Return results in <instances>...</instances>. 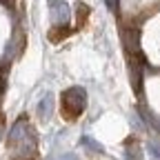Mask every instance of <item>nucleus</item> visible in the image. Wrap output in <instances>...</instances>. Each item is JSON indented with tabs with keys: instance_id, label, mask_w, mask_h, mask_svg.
Wrapping results in <instances>:
<instances>
[{
	"instance_id": "nucleus-1",
	"label": "nucleus",
	"mask_w": 160,
	"mask_h": 160,
	"mask_svg": "<svg viewBox=\"0 0 160 160\" xmlns=\"http://www.w3.org/2000/svg\"><path fill=\"white\" fill-rule=\"evenodd\" d=\"M7 147H9L11 160H31V158H36L38 136H36L33 127L27 122L25 116L13 122V127L9 131V138H7Z\"/></svg>"
},
{
	"instance_id": "nucleus-2",
	"label": "nucleus",
	"mask_w": 160,
	"mask_h": 160,
	"mask_svg": "<svg viewBox=\"0 0 160 160\" xmlns=\"http://www.w3.org/2000/svg\"><path fill=\"white\" fill-rule=\"evenodd\" d=\"M87 107V91L82 87H69L60 96V111L65 120H78Z\"/></svg>"
},
{
	"instance_id": "nucleus-3",
	"label": "nucleus",
	"mask_w": 160,
	"mask_h": 160,
	"mask_svg": "<svg viewBox=\"0 0 160 160\" xmlns=\"http://www.w3.org/2000/svg\"><path fill=\"white\" fill-rule=\"evenodd\" d=\"M49 9L53 13V22L56 25H67V20H69V5L65 2V0H58V2L51 5Z\"/></svg>"
},
{
	"instance_id": "nucleus-4",
	"label": "nucleus",
	"mask_w": 160,
	"mask_h": 160,
	"mask_svg": "<svg viewBox=\"0 0 160 160\" xmlns=\"http://www.w3.org/2000/svg\"><path fill=\"white\" fill-rule=\"evenodd\" d=\"M125 47H127L129 53H136L138 51V31H133V29H127L125 31Z\"/></svg>"
},
{
	"instance_id": "nucleus-5",
	"label": "nucleus",
	"mask_w": 160,
	"mask_h": 160,
	"mask_svg": "<svg viewBox=\"0 0 160 160\" xmlns=\"http://www.w3.org/2000/svg\"><path fill=\"white\" fill-rule=\"evenodd\" d=\"M80 145H82L85 149H89V151H93V153H102V151H105L102 145H98L91 136H82V138H80Z\"/></svg>"
},
{
	"instance_id": "nucleus-6",
	"label": "nucleus",
	"mask_w": 160,
	"mask_h": 160,
	"mask_svg": "<svg viewBox=\"0 0 160 160\" xmlns=\"http://www.w3.org/2000/svg\"><path fill=\"white\" fill-rule=\"evenodd\" d=\"M38 116L42 118V120H47V118L51 116V96H45L42 100H40V105H38Z\"/></svg>"
},
{
	"instance_id": "nucleus-7",
	"label": "nucleus",
	"mask_w": 160,
	"mask_h": 160,
	"mask_svg": "<svg viewBox=\"0 0 160 160\" xmlns=\"http://www.w3.org/2000/svg\"><path fill=\"white\" fill-rule=\"evenodd\" d=\"M67 33H69V27H67V25H56V27L51 29L49 38L53 40V42H58V40H62V38H65Z\"/></svg>"
},
{
	"instance_id": "nucleus-8",
	"label": "nucleus",
	"mask_w": 160,
	"mask_h": 160,
	"mask_svg": "<svg viewBox=\"0 0 160 160\" xmlns=\"http://www.w3.org/2000/svg\"><path fill=\"white\" fill-rule=\"evenodd\" d=\"M147 151H149L151 160H160V142H149L147 145Z\"/></svg>"
},
{
	"instance_id": "nucleus-9",
	"label": "nucleus",
	"mask_w": 160,
	"mask_h": 160,
	"mask_svg": "<svg viewBox=\"0 0 160 160\" xmlns=\"http://www.w3.org/2000/svg\"><path fill=\"white\" fill-rule=\"evenodd\" d=\"M127 160H140V147L129 145L127 147Z\"/></svg>"
},
{
	"instance_id": "nucleus-10",
	"label": "nucleus",
	"mask_w": 160,
	"mask_h": 160,
	"mask_svg": "<svg viewBox=\"0 0 160 160\" xmlns=\"http://www.w3.org/2000/svg\"><path fill=\"white\" fill-rule=\"evenodd\" d=\"M105 5H107L109 11H113V13L118 11V0H105Z\"/></svg>"
},
{
	"instance_id": "nucleus-11",
	"label": "nucleus",
	"mask_w": 160,
	"mask_h": 160,
	"mask_svg": "<svg viewBox=\"0 0 160 160\" xmlns=\"http://www.w3.org/2000/svg\"><path fill=\"white\" fill-rule=\"evenodd\" d=\"M56 160H78L73 153H65V156H60V158H56Z\"/></svg>"
},
{
	"instance_id": "nucleus-12",
	"label": "nucleus",
	"mask_w": 160,
	"mask_h": 160,
	"mask_svg": "<svg viewBox=\"0 0 160 160\" xmlns=\"http://www.w3.org/2000/svg\"><path fill=\"white\" fill-rule=\"evenodd\" d=\"M0 138H2V127H0Z\"/></svg>"
}]
</instances>
